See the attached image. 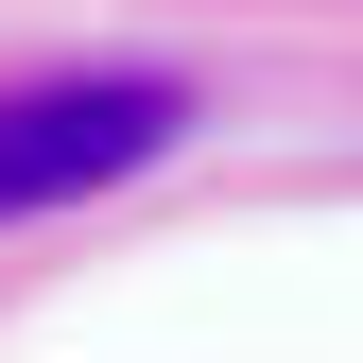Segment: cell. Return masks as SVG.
<instances>
[{
	"label": "cell",
	"mask_w": 363,
	"mask_h": 363,
	"mask_svg": "<svg viewBox=\"0 0 363 363\" xmlns=\"http://www.w3.org/2000/svg\"><path fill=\"white\" fill-rule=\"evenodd\" d=\"M173 139H191V86H173V69H52V86H0V225L121 191V173H156Z\"/></svg>",
	"instance_id": "1"
}]
</instances>
